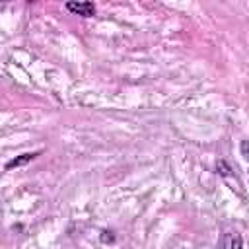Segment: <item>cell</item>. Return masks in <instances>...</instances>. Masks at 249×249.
Wrapping results in <instances>:
<instances>
[{
    "label": "cell",
    "instance_id": "obj_2",
    "mask_svg": "<svg viewBox=\"0 0 249 249\" xmlns=\"http://www.w3.org/2000/svg\"><path fill=\"white\" fill-rule=\"evenodd\" d=\"M39 156V152H27V154H21V156H18V158H14V160H10L8 163H6V169H14V167H21V165H25V163H29V161H33L35 158Z\"/></svg>",
    "mask_w": 249,
    "mask_h": 249
},
{
    "label": "cell",
    "instance_id": "obj_1",
    "mask_svg": "<svg viewBox=\"0 0 249 249\" xmlns=\"http://www.w3.org/2000/svg\"><path fill=\"white\" fill-rule=\"evenodd\" d=\"M66 8L72 14H78V16H84V18H89V16L95 14V4L93 2H68Z\"/></svg>",
    "mask_w": 249,
    "mask_h": 249
},
{
    "label": "cell",
    "instance_id": "obj_4",
    "mask_svg": "<svg viewBox=\"0 0 249 249\" xmlns=\"http://www.w3.org/2000/svg\"><path fill=\"white\" fill-rule=\"evenodd\" d=\"M101 241H103V243H113V241H115V237L111 235V231H107V230H105V231H101Z\"/></svg>",
    "mask_w": 249,
    "mask_h": 249
},
{
    "label": "cell",
    "instance_id": "obj_5",
    "mask_svg": "<svg viewBox=\"0 0 249 249\" xmlns=\"http://www.w3.org/2000/svg\"><path fill=\"white\" fill-rule=\"evenodd\" d=\"M216 169H222V171H220V175H230V167H228V165H226L224 161H218Z\"/></svg>",
    "mask_w": 249,
    "mask_h": 249
},
{
    "label": "cell",
    "instance_id": "obj_3",
    "mask_svg": "<svg viewBox=\"0 0 249 249\" xmlns=\"http://www.w3.org/2000/svg\"><path fill=\"white\" fill-rule=\"evenodd\" d=\"M224 249H243V239L237 231H230L224 237Z\"/></svg>",
    "mask_w": 249,
    "mask_h": 249
},
{
    "label": "cell",
    "instance_id": "obj_6",
    "mask_svg": "<svg viewBox=\"0 0 249 249\" xmlns=\"http://www.w3.org/2000/svg\"><path fill=\"white\" fill-rule=\"evenodd\" d=\"M241 154H243L245 160H249V142H247V140L241 142Z\"/></svg>",
    "mask_w": 249,
    "mask_h": 249
}]
</instances>
